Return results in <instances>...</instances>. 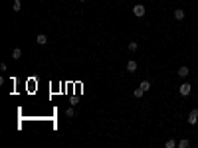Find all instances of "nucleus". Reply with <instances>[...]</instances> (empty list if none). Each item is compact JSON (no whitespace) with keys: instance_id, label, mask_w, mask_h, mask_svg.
Here are the masks:
<instances>
[{"instance_id":"obj_5","label":"nucleus","mask_w":198,"mask_h":148,"mask_svg":"<svg viewBox=\"0 0 198 148\" xmlns=\"http://www.w3.org/2000/svg\"><path fill=\"white\" fill-rule=\"evenodd\" d=\"M36 42H38V44H40V46H44L46 42H48V38H46L44 34H38V36H36Z\"/></svg>"},{"instance_id":"obj_9","label":"nucleus","mask_w":198,"mask_h":148,"mask_svg":"<svg viewBox=\"0 0 198 148\" xmlns=\"http://www.w3.org/2000/svg\"><path fill=\"white\" fill-rule=\"evenodd\" d=\"M190 146V142H188L186 138H184V140H180V142H178V148H188Z\"/></svg>"},{"instance_id":"obj_11","label":"nucleus","mask_w":198,"mask_h":148,"mask_svg":"<svg viewBox=\"0 0 198 148\" xmlns=\"http://www.w3.org/2000/svg\"><path fill=\"white\" fill-rule=\"evenodd\" d=\"M141 89H143V91H149V89H151V83H149V81H143V83H141Z\"/></svg>"},{"instance_id":"obj_14","label":"nucleus","mask_w":198,"mask_h":148,"mask_svg":"<svg viewBox=\"0 0 198 148\" xmlns=\"http://www.w3.org/2000/svg\"><path fill=\"white\" fill-rule=\"evenodd\" d=\"M137 47H139V46H137L135 42H131V44H129V49H131V51H137Z\"/></svg>"},{"instance_id":"obj_4","label":"nucleus","mask_w":198,"mask_h":148,"mask_svg":"<svg viewBox=\"0 0 198 148\" xmlns=\"http://www.w3.org/2000/svg\"><path fill=\"white\" fill-rule=\"evenodd\" d=\"M127 71H129V73H135V71H137V61H129V63H127Z\"/></svg>"},{"instance_id":"obj_2","label":"nucleus","mask_w":198,"mask_h":148,"mask_svg":"<svg viewBox=\"0 0 198 148\" xmlns=\"http://www.w3.org/2000/svg\"><path fill=\"white\" fill-rule=\"evenodd\" d=\"M133 14H135V16H139V18H141V16H145V6H143V4L133 6Z\"/></svg>"},{"instance_id":"obj_7","label":"nucleus","mask_w":198,"mask_h":148,"mask_svg":"<svg viewBox=\"0 0 198 148\" xmlns=\"http://www.w3.org/2000/svg\"><path fill=\"white\" fill-rule=\"evenodd\" d=\"M188 71H190L188 67H180V69H178V75H180V77H186V75H188Z\"/></svg>"},{"instance_id":"obj_13","label":"nucleus","mask_w":198,"mask_h":148,"mask_svg":"<svg viewBox=\"0 0 198 148\" xmlns=\"http://www.w3.org/2000/svg\"><path fill=\"white\" fill-rule=\"evenodd\" d=\"M165 146H166V148H174V146H176V142H174V140H166Z\"/></svg>"},{"instance_id":"obj_15","label":"nucleus","mask_w":198,"mask_h":148,"mask_svg":"<svg viewBox=\"0 0 198 148\" xmlns=\"http://www.w3.org/2000/svg\"><path fill=\"white\" fill-rule=\"evenodd\" d=\"M79 2H85V0H79Z\"/></svg>"},{"instance_id":"obj_6","label":"nucleus","mask_w":198,"mask_h":148,"mask_svg":"<svg viewBox=\"0 0 198 148\" xmlns=\"http://www.w3.org/2000/svg\"><path fill=\"white\" fill-rule=\"evenodd\" d=\"M12 57H14V59H20V57H22V49H20V47H14V51H12Z\"/></svg>"},{"instance_id":"obj_12","label":"nucleus","mask_w":198,"mask_h":148,"mask_svg":"<svg viewBox=\"0 0 198 148\" xmlns=\"http://www.w3.org/2000/svg\"><path fill=\"white\" fill-rule=\"evenodd\" d=\"M143 89H141V87H139V89H137V91H135V97H137V99H141V97H143Z\"/></svg>"},{"instance_id":"obj_8","label":"nucleus","mask_w":198,"mask_h":148,"mask_svg":"<svg viewBox=\"0 0 198 148\" xmlns=\"http://www.w3.org/2000/svg\"><path fill=\"white\" fill-rule=\"evenodd\" d=\"M174 18L176 20H182V18H184V12L182 10H174Z\"/></svg>"},{"instance_id":"obj_3","label":"nucleus","mask_w":198,"mask_h":148,"mask_svg":"<svg viewBox=\"0 0 198 148\" xmlns=\"http://www.w3.org/2000/svg\"><path fill=\"white\" fill-rule=\"evenodd\" d=\"M178 91H180V95H190V91H192V87H190L188 83H182Z\"/></svg>"},{"instance_id":"obj_10","label":"nucleus","mask_w":198,"mask_h":148,"mask_svg":"<svg viewBox=\"0 0 198 148\" xmlns=\"http://www.w3.org/2000/svg\"><path fill=\"white\" fill-rule=\"evenodd\" d=\"M12 8H14V12H18L20 8H22V2H20V0H16V2L12 4Z\"/></svg>"},{"instance_id":"obj_1","label":"nucleus","mask_w":198,"mask_h":148,"mask_svg":"<svg viewBox=\"0 0 198 148\" xmlns=\"http://www.w3.org/2000/svg\"><path fill=\"white\" fill-rule=\"evenodd\" d=\"M196 121H198V109H192L188 114V125H196Z\"/></svg>"}]
</instances>
